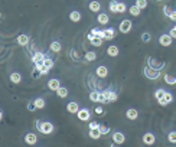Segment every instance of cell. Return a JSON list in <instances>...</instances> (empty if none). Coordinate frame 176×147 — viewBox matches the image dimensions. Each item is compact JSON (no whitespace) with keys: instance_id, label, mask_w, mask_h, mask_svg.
<instances>
[{"instance_id":"6da1fadb","label":"cell","mask_w":176,"mask_h":147,"mask_svg":"<svg viewBox=\"0 0 176 147\" xmlns=\"http://www.w3.org/2000/svg\"><path fill=\"white\" fill-rule=\"evenodd\" d=\"M36 128H38L42 134H51V133H54V124L49 123V121H39L36 120Z\"/></svg>"},{"instance_id":"7a4b0ae2","label":"cell","mask_w":176,"mask_h":147,"mask_svg":"<svg viewBox=\"0 0 176 147\" xmlns=\"http://www.w3.org/2000/svg\"><path fill=\"white\" fill-rule=\"evenodd\" d=\"M143 74L147 79H159L160 75H162L160 69H154V68H152V66H149V65L143 69Z\"/></svg>"},{"instance_id":"3957f363","label":"cell","mask_w":176,"mask_h":147,"mask_svg":"<svg viewBox=\"0 0 176 147\" xmlns=\"http://www.w3.org/2000/svg\"><path fill=\"white\" fill-rule=\"evenodd\" d=\"M147 65L154 68V69H163L165 68V62L163 61H157L156 58H152V56H149L147 58Z\"/></svg>"},{"instance_id":"277c9868","label":"cell","mask_w":176,"mask_h":147,"mask_svg":"<svg viewBox=\"0 0 176 147\" xmlns=\"http://www.w3.org/2000/svg\"><path fill=\"white\" fill-rule=\"evenodd\" d=\"M77 117L79 121H88L91 118V113L88 108H79V111L77 113Z\"/></svg>"},{"instance_id":"5b68a950","label":"cell","mask_w":176,"mask_h":147,"mask_svg":"<svg viewBox=\"0 0 176 147\" xmlns=\"http://www.w3.org/2000/svg\"><path fill=\"white\" fill-rule=\"evenodd\" d=\"M132 27H133L132 20H128V19H124V20H123V22L120 23L118 29H120V32H121V33H128L130 30H132Z\"/></svg>"},{"instance_id":"8992f818","label":"cell","mask_w":176,"mask_h":147,"mask_svg":"<svg viewBox=\"0 0 176 147\" xmlns=\"http://www.w3.org/2000/svg\"><path fill=\"white\" fill-rule=\"evenodd\" d=\"M172 40H173V38H172L169 33H163V35H160L159 44L162 45V46H171V45H172Z\"/></svg>"},{"instance_id":"52a82bcc","label":"cell","mask_w":176,"mask_h":147,"mask_svg":"<svg viewBox=\"0 0 176 147\" xmlns=\"http://www.w3.org/2000/svg\"><path fill=\"white\" fill-rule=\"evenodd\" d=\"M45 59H46V56H45V54H42V52H36V54L32 56V62L35 64V65L44 64Z\"/></svg>"},{"instance_id":"ba28073f","label":"cell","mask_w":176,"mask_h":147,"mask_svg":"<svg viewBox=\"0 0 176 147\" xmlns=\"http://www.w3.org/2000/svg\"><path fill=\"white\" fill-rule=\"evenodd\" d=\"M113 142L116 144H123L126 142V137H124V134L121 131H116V133H113Z\"/></svg>"},{"instance_id":"9c48e42d","label":"cell","mask_w":176,"mask_h":147,"mask_svg":"<svg viewBox=\"0 0 176 147\" xmlns=\"http://www.w3.org/2000/svg\"><path fill=\"white\" fill-rule=\"evenodd\" d=\"M142 140H143V143L146 146H152V144H154V142H156V137H154V134H152V133H146Z\"/></svg>"},{"instance_id":"30bf717a","label":"cell","mask_w":176,"mask_h":147,"mask_svg":"<svg viewBox=\"0 0 176 147\" xmlns=\"http://www.w3.org/2000/svg\"><path fill=\"white\" fill-rule=\"evenodd\" d=\"M25 142L30 144V146H35L36 143H38V136L35 134V133H28L26 136H25Z\"/></svg>"},{"instance_id":"8fae6325","label":"cell","mask_w":176,"mask_h":147,"mask_svg":"<svg viewBox=\"0 0 176 147\" xmlns=\"http://www.w3.org/2000/svg\"><path fill=\"white\" fill-rule=\"evenodd\" d=\"M66 111L71 113V114H77L78 111H79V105L75 101H71V103L66 104Z\"/></svg>"},{"instance_id":"7c38bea8","label":"cell","mask_w":176,"mask_h":147,"mask_svg":"<svg viewBox=\"0 0 176 147\" xmlns=\"http://www.w3.org/2000/svg\"><path fill=\"white\" fill-rule=\"evenodd\" d=\"M95 74H97V76H100V78H105V76L108 75V68L104 65H100L97 69H95Z\"/></svg>"},{"instance_id":"4fadbf2b","label":"cell","mask_w":176,"mask_h":147,"mask_svg":"<svg viewBox=\"0 0 176 147\" xmlns=\"http://www.w3.org/2000/svg\"><path fill=\"white\" fill-rule=\"evenodd\" d=\"M108 95H110V89H104L100 93V104H108L110 100H108Z\"/></svg>"},{"instance_id":"5bb4252c","label":"cell","mask_w":176,"mask_h":147,"mask_svg":"<svg viewBox=\"0 0 176 147\" xmlns=\"http://www.w3.org/2000/svg\"><path fill=\"white\" fill-rule=\"evenodd\" d=\"M126 117L128 118V120H136L139 117V111L136 108H128L126 111Z\"/></svg>"},{"instance_id":"9a60e30c","label":"cell","mask_w":176,"mask_h":147,"mask_svg":"<svg viewBox=\"0 0 176 147\" xmlns=\"http://www.w3.org/2000/svg\"><path fill=\"white\" fill-rule=\"evenodd\" d=\"M88 7H90V10H91V12L100 13V10H101V3H100V2H97V0H93V2L88 5Z\"/></svg>"},{"instance_id":"2e32d148","label":"cell","mask_w":176,"mask_h":147,"mask_svg":"<svg viewBox=\"0 0 176 147\" xmlns=\"http://www.w3.org/2000/svg\"><path fill=\"white\" fill-rule=\"evenodd\" d=\"M59 87H61L59 79H49V81H48V88L52 89V91H58Z\"/></svg>"},{"instance_id":"e0dca14e","label":"cell","mask_w":176,"mask_h":147,"mask_svg":"<svg viewBox=\"0 0 176 147\" xmlns=\"http://www.w3.org/2000/svg\"><path fill=\"white\" fill-rule=\"evenodd\" d=\"M16 42L20 45V46H26V45L29 44V36L28 35H19L16 38Z\"/></svg>"},{"instance_id":"ac0fdd59","label":"cell","mask_w":176,"mask_h":147,"mask_svg":"<svg viewBox=\"0 0 176 147\" xmlns=\"http://www.w3.org/2000/svg\"><path fill=\"white\" fill-rule=\"evenodd\" d=\"M104 40H110L116 36V30L113 29V27H108V29H104Z\"/></svg>"},{"instance_id":"d6986e66","label":"cell","mask_w":176,"mask_h":147,"mask_svg":"<svg viewBox=\"0 0 176 147\" xmlns=\"http://www.w3.org/2000/svg\"><path fill=\"white\" fill-rule=\"evenodd\" d=\"M101 136H103V133H101L100 128H90V137H91V138L97 140V138H100Z\"/></svg>"},{"instance_id":"ffe728a7","label":"cell","mask_w":176,"mask_h":147,"mask_svg":"<svg viewBox=\"0 0 176 147\" xmlns=\"http://www.w3.org/2000/svg\"><path fill=\"white\" fill-rule=\"evenodd\" d=\"M97 20H98L100 25H107L108 23V15L107 13H98V17H97Z\"/></svg>"},{"instance_id":"44dd1931","label":"cell","mask_w":176,"mask_h":147,"mask_svg":"<svg viewBox=\"0 0 176 147\" xmlns=\"http://www.w3.org/2000/svg\"><path fill=\"white\" fill-rule=\"evenodd\" d=\"M9 78H10V81L13 82V84H19V82L22 81V75H20L19 72H12Z\"/></svg>"},{"instance_id":"7402d4cb","label":"cell","mask_w":176,"mask_h":147,"mask_svg":"<svg viewBox=\"0 0 176 147\" xmlns=\"http://www.w3.org/2000/svg\"><path fill=\"white\" fill-rule=\"evenodd\" d=\"M107 54L114 58V56H117V55H118V48H117L116 45H110V46L107 48Z\"/></svg>"},{"instance_id":"603a6c76","label":"cell","mask_w":176,"mask_h":147,"mask_svg":"<svg viewBox=\"0 0 176 147\" xmlns=\"http://www.w3.org/2000/svg\"><path fill=\"white\" fill-rule=\"evenodd\" d=\"M35 68H36V69H39V72H40L42 75H46V74L51 71V68H48V66L45 65V64H39V65H35Z\"/></svg>"},{"instance_id":"cb8c5ba5","label":"cell","mask_w":176,"mask_h":147,"mask_svg":"<svg viewBox=\"0 0 176 147\" xmlns=\"http://www.w3.org/2000/svg\"><path fill=\"white\" fill-rule=\"evenodd\" d=\"M128 12H130V15H133V16H140V13H142V9H140L137 5H133L132 7L128 9Z\"/></svg>"},{"instance_id":"d4e9b609","label":"cell","mask_w":176,"mask_h":147,"mask_svg":"<svg viewBox=\"0 0 176 147\" xmlns=\"http://www.w3.org/2000/svg\"><path fill=\"white\" fill-rule=\"evenodd\" d=\"M108 9H110L111 13H118V2H116V0H111L110 5H108Z\"/></svg>"},{"instance_id":"484cf974","label":"cell","mask_w":176,"mask_h":147,"mask_svg":"<svg viewBox=\"0 0 176 147\" xmlns=\"http://www.w3.org/2000/svg\"><path fill=\"white\" fill-rule=\"evenodd\" d=\"M69 19H71L72 22H79V20H81V13L77 10L71 12V13H69Z\"/></svg>"},{"instance_id":"4316f807","label":"cell","mask_w":176,"mask_h":147,"mask_svg":"<svg viewBox=\"0 0 176 147\" xmlns=\"http://www.w3.org/2000/svg\"><path fill=\"white\" fill-rule=\"evenodd\" d=\"M103 40H104V39L100 38V36H97V35H95V36H94V38L90 40V44L94 45V46H101V45H103Z\"/></svg>"},{"instance_id":"83f0119b","label":"cell","mask_w":176,"mask_h":147,"mask_svg":"<svg viewBox=\"0 0 176 147\" xmlns=\"http://www.w3.org/2000/svg\"><path fill=\"white\" fill-rule=\"evenodd\" d=\"M163 79H165V82H166V84H169V85H175V84H176V76L169 75V74L163 76Z\"/></svg>"},{"instance_id":"f1b7e54d","label":"cell","mask_w":176,"mask_h":147,"mask_svg":"<svg viewBox=\"0 0 176 147\" xmlns=\"http://www.w3.org/2000/svg\"><path fill=\"white\" fill-rule=\"evenodd\" d=\"M56 94H58V97H61V98L68 97V88L59 87V88H58V91H56Z\"/></svg>"},{"instance_id":"f546056e","label":"cell","mask_w":176,"mask_h":147,"mask_svg":"<svg viewBox=\"0 0 176 147\" xmlns=\"http://www.w3.org/2000/svg\"><path fill=\"white\" fill-rule=\"evenodd\" d=\"M51 51H52V52H61V49H62V45L59 44V42H52V44H51Z\"/></svg>"},{"instance_id":"4dcf8cb0","label":"cell","mask_w":176,"mask_h":147,"mask_svg":"<svg viewBox=\"0 0 176 147\" xmlns=\"http://www.w3.org/2000/svg\"><path fill=\"white\" fill-rule=\"evenodd\" d=\"M90 100L94 103H100V93L98 91H91L90 93Z\"/></svg>"},{"instance_id":"1f68e13d","label":"cell","mask_w":176,"mask_h":147,"mask_svg":"<svg viewBox=\"0 0 176 147\" xmlns=\"http://www.w3.org/2000/svg\"><path fill=\"white\" fill-rule=\"evenodd\" d=\"M33 103H35V105H36V107H38L39 110H40V108H44L45 105H46V103H45V100H44V98H36V100H35Z\"/></svg>"},{"instance_id":"d6a6232c","label":"cell","mask_w":176,"mask_h":147,"mask_svg":"<svg viewBox=\"0 0 176 147\" xmlns=\"http://www.w3.org/2000/svg\"><path fill=\"white\" fill-rule=\"evenodd\" d=\"M97 59V54L95 52H87L85 54V61H88V62H93V61Z\"/></svg>"},{"instance_id":"836d02e7","label":"cell","mask_w":176,"mask_h":147,"mask_svg":"<svg viewBox=\"0 0 176 147\" xmlns=\"http://www.w3.org/2000/svg\"><path fill=\"white\" fill-rule=\"evenodd\" d=\"M165 94H166V91L163 89V88H157V89H156V93H154V98H156V100L163 98V97H165Z\"/></svg>"},{"instance_id":"e575fe53","label":"cell","mask_w":176,"mask_h":147,"mask_svg":"<svg viewBox=\"0 0 176 147\" xmlns=\"http://www.w3.org/2000/svg\"><path fill=\"white\" fill-rule=\"evenodd\" d=\"M167 140H169V143H172V144H176V131H171V133L167 134Z\"/></svg>"},{"instance_id":"d590c367","label":"cell","mask_w":176,"mask_h":147,"mask_svg":"<svg viewBox=\"0 0 176 147\" xmlns=\"http://www.w3.org/2000/svg\"><path fill=\"white\" fill-rule=\"evenodd\" d=\"M136 5L143 10V9H146L147 7V0H136Z\"/></svg>"},{"instance_id":"8d00e7d4","label":"cell","mask_w":176,"mask_h":147,"mask_svg":"<svg viewBox=\"0 0 176 147\" xmlns=\"http://www.w3.org/2000/svg\"><path fill=\"white\" fill-rule=\"evenodd\" d=\"M150 39H152V35H150L149 32H144L143 35H142V40H143V42H146V44H147V42H150Z\"/></svg>"},{"instance_id":"74e56055","label":"cell","mask_w":176,"mask_h":147,"mask_svg":"<svg viewBox=\"0 0 176 147\" xmlns=\"http://www.w3.org/2000/svg\"><path fill=\"white\" fill-rule=\"evenodd\" d=\"M108 100H110V103H116V101H117V94L114 93V91H110Z\"/></svg>"},{"instance_id":"f35d334b","label":"cell","mask_w":176,"mask_h":147,"mask_svg":"<svg viewBox=\"0 0 176 147\" xmlns=\"http://www.w3.org/2000/svg\"><path fill=\"white\" fill-rule=\"evenodd\" d=\"M44 64H45L46 66H48V68H51V69L54 68V59H51V58H46Z\"/></svg>"},{"instance_id":"ab89813d","label":"cell","mask_w":176,"mask_h":147,"mask_svg":"<svg viewBox=\"0 0 176 147\" xmlns=\"http://www.w3.org/2000/svg\"><path fill=\"white\" fill-rule=\"evenodd\" d=\"M172 12H173V9H172V7H169V6H165V7H163V13H165L167 17L171 16Z\"/></svg>"},{"instance_id":"60d3db41","label":"cell","mask_w":176,"mask_h":147,"mask_svg":"<svg viewBox=\"0 0 176 147\" xmlns=\"http://www.w3.org/2000/svg\"><path fill=\"white\" fill-rule=\"evenodd\" d=\"M100 127H101V124L97 123V121H91V123L88 124V128H100Z\"/></svg>"},{"instance_id":"b9f144b4","label":"cell","mask_w":176,"mask_h":147,"mask_svg":"<svg viewBox=\"0 0 176 147\" xmlns=\"http://www.w3.org/2000/svg\"><path fill=\"white\" fill-rule=\"evenodd\" d=\"M163 98H165L166 101H167V104H171L172 101H173V95H172L171 93H166V94H165V97H163Z\"/></svg>"},{"instance_id":"7bdbcfd3","label":"cell","mask_w":176,"mask_h":147,"mask_svg":"<svg viewBox=\"0 0 176 147\" xmlns=\"http://www.w3.org/2000/svg\"><path fill=\"white\" fill-rule=\"evenodd\" d=\"M100 130H101L103 134H108V133H110V127H107V125H101V127H100Z\"/></svg>"},{"instance_id":"ee69618b","label":"cell","mask_w":176,"mask_h":147,"mask_svg":"<svg viewBox=\"0 0 176 147\" xmlns=\"http://www.w3.org/2000/svg\"><path fill=\"white\" fill-rule=\"evenodd\" d=\"M126 7L127 6L124 3H118V13H124L126 12Z\"/></svg>"},{"instance_id":"f6af8a7d","label":"cell","mask_w":176,"mask_h":147,"mask_svg":"<svg viewBox=\"0 0 176 147\" xmlns=\"http://www.w3.org/2000/svg\"><path fill=\"white\" fill-rule=\"evenodd\" d=\"M169 35H171V36H172L173 39H176V25H175L173 27H172L171 30H169Z\"/></svg>"},{"instance_id":"bcb514c9","label":"cell","mask_w":176,"mask_h":147,"mask_svg":"<svg viewBox=\"0 0 176 147\" xmlns=\"http://www.w3.org/2000/svg\"><path fill=\"white\" fill-rule=\"evenodd\" d=\"M36 108H38V107L35 105V103H29L28 104V110H29V111H35Z\"/></svg>"},{"instance_id":"7dc6e473","label":"cell","mask_w":176,"mask_h":147,"mask_svg":"<svg viewBox=\"0 0 176 147\" xmlns=\"http://www.w3.org/2000/svg\"><path fill=\"white\" fill-rule=\"evenodd\" d=\"M157 103H159L160 105H163V107H165V105H167V101H166L165 98H159V100H157Z\"/></svg>"},{"instance_id":"c3c4849f","label":"cell","mask_w":176,"mask_h":147,"mask_svg":"<svg viewBox=\"0 0 176 147\" xmlns=\"http://www.w3.org/2000/svg\"><path fill=\"white\" fill-rule=\"evenodd\" d=\"M169 19H171V20H173V22H176V10H175V9H173V12L171 13Z\"/></svg>"},{"instance_id":"681fc988","label":"cell","mask_w":176,"mask_h":147,"mask_svg":"<svg viewBox=\"0 0 176 147\" xmlns=\"http://www.w3.org/2000/svg\"><path fill=\"white\" fill-rule=\"evenodd\" d=\"M95 113H97L98 115H103L104 114V110L101 108V107H97V108H95Z\"/></svg>"}]
</instances>
